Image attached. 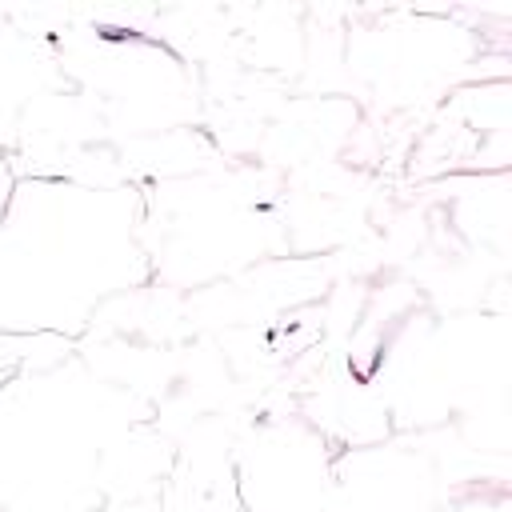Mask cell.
<instances>
[{
  "label": "cell",
  "mask_w": 512,
  "mask_h": 512,
  "mask_svg": "<svg viewBox=\"0 0 512 512\" xmlns=\"http://www.w3.org/2000/svg\"><path fill=\"white\" fill-rule=\"evenodd\" d=\"M140 196L60 176L16 180L0 216V336H80L148 280Z\"/></svg>",
  "instance_id": "6da1fadb"
},
{
  "label": "cell",
  "mask_w": 512,
  "mask_h": 512,
  "mask_svg": "<svg viewBox=\"0 0 512 512\" xmlns=\"http://www.w3.org/2000/svg\"><path fill=\"white\" fill-rule=\"evenodd\" d=\"M124 420L128 396L76 364L0 384V508L84 512Z\"/></svg>",
  "instance_id": "7a4b0ae2"
},
{
  "label": "cell",
  "mask_w": 512,
  "mask_h": 512,
  "mask_svg": "<svg viewBox=\"0 0 512 512\" xmlns=\"http://www.w3.org/2000/svg\"><path fill=\"white\" fill-rule=\"evenodd\" d=\"M324 452L300 428L264 432L244 464V492L256 512H304L324 492Z\"/></svg>",
  "instance_id": "3957f363"
},
{
  "label": "cell",
  "mask_w": 512,
  "mask_h": 512,
  "mask_svg": "<svg viewBox=\"0 0 512 512\" xmlns=\"http://www.w3.org/2000/svg\"><path fill=\"white\" fill-rule=\"evenodd\" d=\"M40 56L16 36H0V144L12 140L20 112L28 108L40 76Z\"/></svg>",
  "instance_id": "277c9868"
},
{
  "label": "cell",
  "mask_w": 512,
  "mask_h": 512,
  "mask_svg": "<svg viewBox=\"0 0 512 512\" xmlns=\"http://www.w3.org/2000/svg\"><path fill=\"white\" fill-rule=\"evenodd\" d=\"M12 188H16V180L8 176V168H4V160H0V216H4V208H8V196H12Z\"/></svg>",
  "instance_id": "5b68a950"
}]
</instances>
